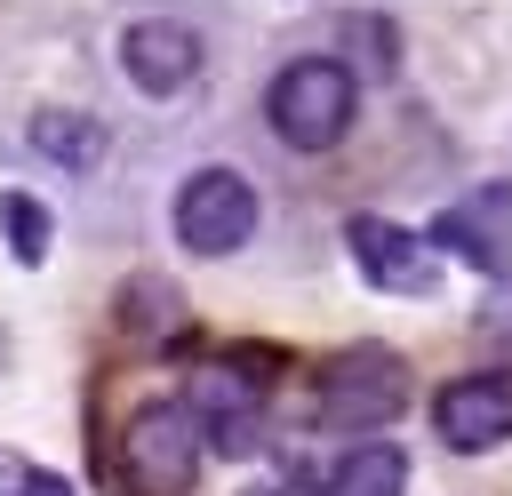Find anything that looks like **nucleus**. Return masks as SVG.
Wrapping results in <instances>:
<instances>
[{"mask_svg":"<svg viewBox=\"0 0 512 496\" xmlns=\"http://www.w3.org/2000/svg\"><path fill=\"white\" fill-rule=\"evenodd\" d=\"M264 120L288 152H328L352 128V72L336 56H296L272 88H264Z\"/></svg>","mask_w":512,"mask_h":496,"instance_id":"obj_1","label":"nucleus"},{"mask_svg":"<svg viewBox=\"0 0 512 496\" xmlns=\"http://www.w3.org/2000/svg\"><path fill=\"white\" fill-rule=\"evenodd\" d=\"M408 408V360L384 344H352L320 368V416L344 432H384Z\"/></svg>","mask_w":512,"mask_h":496,"instance_id":"obj_2","label":"nucleus"},{"mask_svg":"<svg viewBox=\"0 0 512 496\" xmlns=\"http://www.w3.org/2000/svg\"><path fill=\"white\" fill-rule=\"evenodd\" d=\"M168 216H176V240L192 256H232L256 232V184L240 168H192L176 184V208Z\"/></svg>","mask_w":512,"mask_h":496,"instance_id":"obj_3","label":"nucleus"},{"mask_svg":"<svg viewBox=\"0 0 512 496\" xmlns=\"http://www.w3.org/2000/svg\"><path fill=\"white\" fill-rule=\"evenodd\" d=\"M120 464L144 496H184L192 472H200V424L184 416V400H152L128 416L120 432Z\"/></svg>","mask_w":512,"mask_h":496,"instance_id":"obj_4","label":"nucleus"},{"mask_svg":"<svg viewBox=\"0 0 512 496\" xmlns=\"http://www.w3.org/2000/svg\"><path fill=\"white\" fill-rule=\"evenodd\" d=\"M432 256H456V264L504 280V272H512V184H480V192H464L456 208H440Z\"/></svg>","mask_w":512,"mask_h":496,"instance_id":"obj_5","label":"nucleus"},{"mask_svg":"<svg viewBox=\"0 0 512 496\" xmlns=\"http://www.w3.org/2000/svg\"><path fill=\"white\" fill-rule=\"evenodd\" d=\"M432 432L456 456H488L496 440H512V376H456L432 400Z\"/></svg>","mask_w":512,"mask_h":496,"instance_id":"obj_6","label":"nucleus"},{"mask_svg":"<svg viewBox=\"0 0 512 496\" xmlns=\"http://www.w3.org/2000/svg\"><path fill=\"white\" fill-rule=\"evenodd\" d=\"M344 240H352V264H360L376 288H392V296H424V288H432V272H440L432 240H416V232H408V224H392V216H352V224H344Z\"/></svg>","mask_w":512,"mask_h":496,"instance_id":"obj_7","label":"nucleus"},{"mask_svg":"<svg viewBox=\"0 0 512 496\" xmlns=\"http://www.w3.org/2000/svg\"><path fill=\"white\" fill-rule=\"evenodd\" d=\"M256 408H264V384L240 376V368H208V376H192V400H184V416L200 424V440H216L224 456L256 448Z\"/></svg>","mask_w":512,"mask_h":496,"instance_id":"obj_8","label":"nucleus"},{"mask_svg":"<svg viewBox=\"0 0 512 496\" xmlns=\"http://www.w3.org/2000/svg\"><path fill=\"white\" fill-rule=\"evenodd\" d=\"M120 72H128L144 96H176V88H192V72H200V40H192L184 24H168V16L128 24V32H120Z\"/></svg>","mask_w":512,"mask_h":496,"instance_id":"obj_9","label":"nucleus"},{"mask_svg":"<svg viewBox=\"0 0 512 496\" xmlns=\"http://www.w3.org/2000/svg\"><path fill=\"white\" fill-rule=\"evenodd\" d=\"M328 496H408V456L392 440H360L336 472H328Z\"/></svg>","mask_w":512,"mask_h":496,"instance_id":"obj_10","label":"nucleus"},{"mask_svg":"<svg viewBox=\"0 0 512 496\" xmlns=\"http://www.w3.org/2000/svg\"><path fill=\"white\" fill-rule=\"evenodd\" d=\"M32 152H40V160H64V168H96L104 128H96L88 112H40V120H32Z\"/></svg>","mask_w":512,"mask_h":496,"instance_id":"obj_11","label":"nucleus"},{"mask_svg":"<svg viewBox=\"0 0 512 496\" xmlns=\"http://www.w3.org/2000/svg\"><path fill=\"white\" fill-rule=\"evenodd\" d=\"M0 224H8L16 264H40V256H48V208H32L24 192H8V200H0Z\"/></svg>","mask_w":512,"mask_h":496,"instance_id":"obj_12","label":"nucleus"},{"mask_svg":"<svg viewBox=\"0 0 512 496\" xmlns=\"http://www.w3.org/2000/svg\"><path fill=\"white\" fill-rule=\"evenodd\" d=\"M472 336H480L496 360H512V288H504V280L480 296V320H472Z\"/></svg>","mask_w":512,"mask_h":496,"instance_id":"obj_13","label":"nucleus"},{"mask_svg":"<svg viewBox=\"0 0 512 496\" xmlns=\"http://www.w3.org/2000/svg\"><path fill=\"white\" fill-rule=\"evenodd\" d=\"M16 496H72V480H56V472H16Z\"/></svg>","mask_w":512,"mask_h":496,"instance_id":"obj_14","label":"nucleus"},{"mask_svg":"<svg viewBox=\"0 0 512 496\" xmlns=\"http://www.w3.org/2000/svg\"><path fill=\"white\" fill-rule=\"evenodd\" d=\"M256 496H280V488H256Z\"/></svg>","mask_w":512,"mask_h":496,"instance_id":"obj_15","label":"nucleus"}]
</instances>
